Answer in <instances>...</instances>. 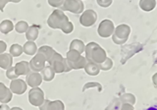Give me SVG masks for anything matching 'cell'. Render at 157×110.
Wrapping results in <instances>:
<instances>
[{"label": "cell", "instance_id": "10", "mask_svg": "<svg viewBox=\"0 0 157 110\" xmlns=\"http://www.w3.org/2000/svg\"><path fill=\"white\" fill-rule=\"evenodd\" d=\"M65 106L61 100L51 101L49 99H44L43 103L39 106V110H64Z\"/></svg>", "mask_w": 157, "mask_h": 110}, {"label": "cell", "instance_id": "21", "mask_svg": "<svg viewBox=\"0 0 157 110\" xmlns=\"http://www.w3.org/2000/svg\"><path fill=\"white\" fill-rule=\"evenodd\" d=\"M23 52H24L23 51V46L20 45V44H18V43H14V44H12L11 46H10L9 53L11 54L13 57L21 56Z\"/></svg>", "mask_w": 157, "mask_h": 110}, {"label": "cell", "instance_id": "18", "mask_svg": "<svg viewBox=\"0 0 157 110\" xmlns=\"http://www.w3.org/2000/svg\"><path fill=\"white\" fill-rule=\"evenodd\" d=\"M41 76L45 82H51L54 79V76H55V72H54L53 68L49 65V66H45L41 70Z\"/></svg>", "mask_w": 157, "mask_h": 110}, {"label": "cell", "instance_id": "13", "mask_svg": "<svg viewBox=\"0 0 157 110\" xmlns=\"http://www.w3.org/2000/svg\"><path fill=\"white\" fill-rule=\"evenodd\" d=\"M13 65V56L10 53L0 54V68L8 70Z\"/></svg>", "mask_w": 157, "mask_h": 110}, {"label": "cell", "instance_id": "1", "mask_svg": "<svg viewBox=\"0 0 157 110\" xmlns=\"http://www.w3.org/2000/svg\"><path fill=\"white\" fill-rule=\"evenodd\" d=\"M47 25L49 28L61 29L64 33H70L73 32V24L69 22V19L63 11L59 9L54 10L47 19Z\"/></svg>", "mask_w": 157, "mask_h": 110}, {"label": "cell", "instance_id": "8", "mask_svg": "<svg viewBox=\"0 0 157 110\" xmlns=\"http://www.w3.org/2000/svg\"><path fill=\"white\" fill-rule=\"evenodd\" d=\"M10 89L11 92L15 94H18V96H21L25 92L27 91L28 88V84L27 83L22 79H16V80H12L11 84H10Z\"/></svg>", "mask_w": 157, "mask_h": 110}, {"label": "cell", "instance_id": "20", "mask_svg": "<svg viewBox=\"0 0 157 110\" xmlns=\"http://www.w3.org/2000/svg\"><path fill=\"white\" fill-rule=\"evenodd\" d=\"M14 25L12 21L10 20H4L0 23V33H2L4 34H7L9 33H11L14 29Z\"/></svg>", "mask_w": 157, "mask_h": 110}, {"label": "cell", "instance_id": "15", "mask_svg": "<svg viewBox=\"0 0 157 110\" xmlns=\"http://www.w3.org/2000/svg\"><path fill=\"white\" fill-rule=\"evenodd\" d=\"M39 29L40 27L37 25H32L31 27H29L28 31L26 32V37L29 41H34L38 37Z\"/></svg>", "mask_w": 157, "mask_h": 110}, {"label": "cell", "instance_id": "5", "mask_svg": "<svg viewBox=\"0 0 157 110\" xmlns=\"http://www.w3.org/2000/svg\"><path fill=\"white\" fill-rule=\"evenodd\" d=\"M29 101L33 106L39 107L44 101V92L38 87L32 88L29 92Z\"/></svg>", "mask_w": 157, "mask_h": 110}, {"label": "cell", "instance_id": "16", "mask_svg": "<svg viewBox=\"0 0 157 110\" xmlns=\"http://www.w3.org/2000/svg\"><path fill=\"white\" fill-rule=\"evenodd\" d=\"M112 31V23L110 21H103L99 28H98V33L101 37H108L111 33Z\"/></svg>", "mask_w": 157, "mask_h": 110}, {"label": "cell", "instance_id": "19", "mask_svg": "<svg viewBox=\"0 0 157 110\" xmlns=\"http://www.w3.org/2000/svg\"><path fill=\"white\" fill-rule=\"evenodd\" d=\"M23 51L27 55H36L37 52V46L34 41H27L23 46Z\"/></svg>", "mask_w": 157, "mask_h": 110}, {"label": "cell", "instance_id": "24", "mask_svg": "<svg viewBox=\"0 0 157 110\" xmlns=\"http://www.w3.org/2000/svg\"><path fill=\"white\" fill-rule=\"evenodd\" d=\"M29 24L26 22V21H20L16 24V26H15V29H16V32L18 33H24L28 31L29 29Z\"/></svg>", "mask_w": 157, "mask_h": 110}, {"label": "cell", "instance_id": "31", "mask_svg": "<svg viewBox=\"0 0 157 110\" xmlns=\"http://www.w3.org/2000/svg\"><path fill=\"white\" fill-rule=\"evenodd\" d=\"M10 110H23L21 107H13V108H11Z\"/></svg>", "mask_w": 157, "mask_h": 110}, {"label": "cell", "instance_id": "22", "mask_svg": "<svg viewBox=\"0 0 157 110\" xmlns=\"http://www.w3.org/2000/svg\"><path fill=\"white\" fill-rule=\"evenodd\" d=\"M85 69H86V72L87 74L91 75V76H93V75H97L99 73V68H98L94 63L90 62V61L86 64Z\"/></svg>", "mask_w": 157, "mask_h": 110}, {"label": "cell", "instance_id": "3", "mask_svg": "<svg viewBox=\"0 0 157 110\" xmlns=\"http://www.w3.org/2000/svg\"><path fill=\"white\" fill-rule=\"evenodd\" d=\"M48 63L53 68L55 74H60L63 72L71 71V68L69 67L66 58H63L62 55L57 53V52H55L53 54V56L48 61Z\"/></svg>", "mask_w": 157, "mask_h": 110}, {"label": "cell", "instance_id": "11", "mask_svg": "<svg viewBox=\"0 0 157 110\" xmlns=\"http://www.w3.org/2000/svg\"><path fill=\"white\" fill-rule=\"evenodd\" d=\"M96 21V13L91 11V10H87L82 15L80 19V22L82 26L85 27H90Z\"/></svg>", "mask_w": 157, "mask_h": 110}, {"label": "cell", "instance_id": "28", "mask_svg": "<svg viewBox=\"0 0 157 110\" xmlns=\"http://www.w3.org/2000/svg\"><path fill=\"white\" fill-rule=\"evenodd\" d=\"M11 2L10 0H0V12H3L4 11V8L6 6V4Z\"/></svg>", "mask_w": 157, "mask_h": 110}, {"label": "cell", "instance_id": "6", "mask_svg": "<svg viewBox=\"0 0 157 110\" xmlns=\"http://www.w3.org/2000/svg\"><path fill=\"white\" fill-rule=\"evenodd\" d=\"M60 8L61 11H70L72 13L78 14L83 10V4L80 0H65Z\"/></svg>", "mask_w": 157, "mask_h": 110}, {"label": "cell", "instance_id": "26", "mask_svg": "<svg viewBox=\"0 0 157 110\" xmlns=\"http://www.w3.org/2000/svg\"><path fill=\"white\" fill-rule=\"evenodd\" d=\"M65 0H47L48 4L54 8H60Z\"/></svg>", "mask_w": 157, "mask_h": 110}, {"label": "cell", "instance_id": "25", "mask_svg": "<svg viewBox=\"0 0 157 110\" xmlns=\"http://www.w3.org/2000/svg\"><path fill=\"white\" fill-rule=\"evenodd\" d=\"M6 77L10 80H16L19 78V76L16 74V72H15L14 67H11L10 69L6 70Z\"/></svg>", "mask_w": 157, "mask_h": 110}, {"label": "cell", "instance_id": "32", "mask_svg": "<svg viewBox=\"0 0 157 110\" xmlns=\"http://www.w3.org/2000/svg\"><path fill=\"white\" fill-rule=\"evenodd\" d=\"M11 2H13V3H19V2H21L22 0H10Z\"/></svg>", "mask_w": 157, "mask_h": 110}, {"label": "cell", "instance_id": "14", "mask_svg": "<svg viewBox=\"0 0 157 110\" xmlns=\"http://www.w3.org/2000/svg\"><path fill=\"white\" fill-rule=\"evenodd\" d=\"M15 68V72L18 75V76H24V75H27L31 72V69H29V65L28 61H21L18 62L16 65L14 66Z\"/></svg>", "mask_w": 157, "mask_h": 110}, {"label": "cell", "instance_id": "2", "mask_svg": "<svg viewBox=\"0 0 157 110\" xmlns=\"http://www.w3.org/2000/svg\"><path fill=\"white\" fill-rule=\"evenodd\" d=\"M86 58L90 62L93 63H102L105 59V52L104 50L96 43H88L86 49Z\"/></svg>", "mask_w": 157, "mask_h": 110}, {"label": "cell", "instance_id": "23", "mask_svg": "<svg viewBox=\"0 0 157 110\" xmlns=\"http://www.w3.org/2000/svg\"><path fill=\"white\" fill-rule=\"evenodd\" d=\"M70 49H73V50H76L78 53H82L83 50H85V45H83L82 41H78V39H75L70 44Z\"/></svg>", "mask_w": 157, "mask_h": 110}, {"label": "cell", "instance_id": "7", "mask_svg": "<svg viewBox=\"0 0 157 110\" xmlns=\"http://www.w3.org/2000/svg\"><path fill=\"white\" fill-rule=\"evenodd\" d=\"M45 62L46 60L41 54L36 53L34 56L32 58L31 61L29 62V69L33 72H41V70L45 67Z\"/></svg>", "mask_w": 157, "mask_h": 110}, {"label": "cell", "instance_id": "30", "mask_svg": "<svg viewBox=\"0 0 157 110\" xmlns=\"http://www.w3.org/2000/svg\"><path fill=\"white\" fill-rule=\"evenodd\" d=\"M145 110H157V104H153V105L147 107Z\"/></svg>", "mask_w": 157, "mask_h": 110}, {"label": "cell", "instance_id": "27", "mask_svg": "<svg viewBox=\"0 0 157 110\" xmlns=\"http://www.w3.org/2000/svg\"><path fill=\"white\" fill-rule=\"evenodd\" d=\"M7 49V44L6 42H4L3 41H0V54L4 53Z\"/></svg>", "mask_w": 157, "mask_h": 110}, {"label": "cell", "instance_id": "4", "mask_svg": "<svg viewBox=\"0 0 157 110\" xmlns=\"http://www.w3.org/2000/svg\"><path fill=\"white\" fill-rule=\"evenodd\" d=\"M81 53H78L76 50H73V49H70V51H68L67 53V63L69 65V67L72 69H81L86 66V59L82 57Z\"/></svg>", "mask_w": 157, "mask_h": 110}, {"label": "cell", "instance_id": "12", "mask_svg": "<svg viewBox=\"0 0 157 110\" xmlns=\"http://www.w3.org/2000/svg\"><path fill=\"white\" fill-rule=\"evenodd\" d=\"M13 96V92L11 89L7 88L3 83H0V102L8 103L11 101Z\"/></svg>", "mask_w": 157, "mask_h": 110}, {"label": "cell", "instance_id": "17", "mask_svg": "<svg viewBox=\"0 0 157 110\" xmlns=\"http://www.w3.org/2000/svg\"><path fill=\"white\" fill-rule=\"evenodd\" d=\"M56 51L54 50V49L49 46V45H43L41 47H39V49H37V52L36 53H39L41 54L42 56L44 57V59L46 60V61L48 62L49 60L51 59V57L53 56V54L55 53Z\"/></svg>", "mask_w": 157, "mask_h": 110}, {"label": "cell", "instance_id": "9", "mask_svg": "<svg viewBox=\"0 0 157 110\" xmlns=\"http://www.w3.org/2000/svg\"><path fill=\"white\" fill-rule=\"evenodd\" d=\"M43 81L41 74L39 72H33L31 71L26 78V83L28 86L32 87V88H36V87H39Z\"/></svg>", "mask_w": 157, "mask_h": 110}, {"label": "cell", "instance_id": "29", "mask_svg": "<svg viewBox=\"0 0 157 110\" xmlns=\"http://www.w3.org/2000/svg\"><path fill=\"white\" fill-rule=\"evenodd\" d=\"M10 109L11 108L8 106L7 103H2L1 105H0V110H10Z\"/></svg>", "mask_w": 157, "mask_h": 110}]
</instances>
